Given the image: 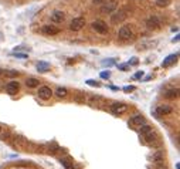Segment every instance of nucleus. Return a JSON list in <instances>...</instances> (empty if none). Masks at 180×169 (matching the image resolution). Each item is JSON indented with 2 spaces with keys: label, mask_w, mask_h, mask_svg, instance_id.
I'll return each mask as SVG.
<instances>
[{
  "label": "nucleus",
  "mask_w": 180,
  "mask_h": 169,
  "mask_svg": "<svg viewBox=\"0 0 180 169\" xmlns=\"http://www.w3.org/2000/svg\"><path fill=\"white\" fill-rule=\"evenodd\" d=\"M126 17H128V14H126L125 10H118V12L115 10V12L111 13V23H112V24H119V23H122Z\"/></svg>",
  "instance_id": "nucleus-2"
},
{
  "label": "nucleus",
  "mask_w": 180,
  "mask_h": 169,
  "mask_svg": "<svg viewBox=\"0 0 180 169\" xmlns=\"http://www.w3.org/2000/svg\"><path fill=\"white\" fill-rule=\"evenodd\" d=\"M87 84L91 85V87H99V85H101L98 81H95V80H87Z\"/></svg>",
  "instance_id": "nucleus-22"
},
{
  "label": "nucleus",
  "mask_w": 180,
  "mask_h": 169,
  "mask_svg": "<svg viewBox=\"0 0 180 169\" xmlns=\"http://www.w3.org/2000/svg\"><path fill=\"white\" fill-rule=\"evenodd\" d=\"M118 37L122 40V41H126V40H131L133 37V31L129 26H121L119 31H118Z\"/></svg>",
  "instance_id": "nucleus-1"
},
{
  "label": "nucleus",
  "mask_w": 180,
  "mask_h": 169,
  "mask_svg": "<svg viewBox=\"0 0 180 169\" xmlns=\"http://www.w3.org/2000/svg\"><path fill=\"white\" fill-rule=\"evenodd\" d=\"M94 1V4H102V3H105L106 0H92Z\"/></svg>",
  "instance_id": "nucleus-30"
},
{
  "label": "nucleus",
  "mask_w": 180,
  "mask_h": 169,
  "mask_svg": "<svg viewBox=\"0 0 180 169\" xmlns=\"http://www.w3.org/2000/svg\"><path fill=\"white\" fill-rule=\"evenodd\" d=\"M104 6L101 7V13L102 14H111L112 12H115L116 9H118V3H116V0H111V1H105V3H102Z\"/></svg>",
  "instance_id": "nucleus-5"
},
{
  "label": "nucleus",
  "mask_w": 180,
  "mask_h": 169,
  "mask_svg": "<svg viewBox=\"0 0 180 169\" xmlns=\"http://www.w3.org/2000/svg\"><path fill=\"white\" fill-rule=\"evenodd\" d=\"M160 26H162V20H160V17L150 16L146 20V27L147 29H150V30H158V29H160Z\"/></svg>",
  "instance_id": "nucleus-6"
},
{
  "label": "nucleus",
  "mask_w": 180,
  "mask_h": 169,
  "mask_svg": "<svg viewBox=\"0 0 180 169\" xmlns=\"http://www.w3.org/2000/svg\"><path fill=\"white\" fill-rule=\"evenodd\" d=\"M129 64H131V66H136V64H138V58H136V57H132Z\"/></svg>",
  "instance_id": "nucleus-26"
},
{
  "label": "nucleus",
  "mask_w": 180,
  "mask_h": 169,
  "mask_svg": "<svg viewBox=\"0 0 180 169\" xmlns=\"http://www.w3.org/2000/svg\"><path fill=\"white\" fill-rule=\"evenodd\" d=\"M152 131H153V127H150V125H146V124L140 125V134H142V135H146V134L152 132Z\"/></svg>",
  "instance_id": "nucleus-20"
},
{
  "label": "nucleus",
  "mask_w": 180,
  "mask_h": 169,
  "mask_svg": "<svg viewBox=\"0 0 180 169\" xmlns=\"http://www.w3.org/2000/svg\"><path fill=\"white\" fill-rule=\"evenodd\" d=\"M173 112V108L170 105H159L158 107V114L159 115H169Z\"/></svg>",
  "instance_id": "nucleus-14"
},
{
  "label": "nucleus",
  "mask_w": 180,
  "mask_h": 169,
  "mask_svg": "<svg viewBox=\"0 0 180 169\" xmlns=\"http://www.w3.org/2000/svg\"><path fill=\"white\" fill-rule=\"evenodd\" d=\"M115 61L114 60H112V58H111V60H109V61H104V63H102V64H104V66H112V64H114Z\"/></svg>",
  "instance_id": "nucleus-28"
},
{
  "label": "nucleus",
  "mask_w": 180,
  "mask_h": 169,
  "mask_svg": "<svg viewBox=\"0 0 180 169\" xmlns=\"http://www.w3.org/2000/svg\"><path fill=\"white\" fill-rule=\"evenodd\" d=\"M91 27H92L94 31H97V33H99V34L108 33V26H106V23L102 21V20H95V21H92V23H91Z\"/></svg>",
  "instance_id": "nucleus-3"
},
{
  "label": "nucleus",
  "mask_w": 180,
  "mask_h": 169,
  "mask_svg": "<svg viewBox=\"0 0 180 169\" xmlns=\"http://www.w3.org/2000/svg\"><path fill=\"white\" fill-rule=\"evenodd\" d=\"M84 26H85V18H84V17H75V18H72L71 23H70V30H72V31H80V30L84 29Z\"/></svg>",
  "instance_id": "nucleus-4"
},
{
  "label": "nucleus",
  "mask_w": 180,
  "mask_h": 169,
  "mask_svg": "<svg viewBox=\"0 0 180 169\" xmlns=\"http://www.w3.org/2000/svg\"><path fill=\"white\" fill-rule=\"evenodd\" d=\"M164 97L167 98V100H175V98H177L179 97V90L176 88H173V90H167L166 91V94H164Z\"/></svg>",
  "instance_id": "nucleus-16"
},
{
  "label": "nucleus",
  "mask_w": 180,
  "mask_h": 169,
  "mask_svg": "<svg viewBox=\"0 0 180 169\" xmlns=\"http://www.w3.org/2000/svg\"><path fill=\"white\" fill-rule=\"evenodd\" d=\"M1 131H3V127H1V125H0V132H1Z\"/></svg>",
  "instance_id": "nucleus-33"
},
{
  "label": "nucleus",
  "mask_w": 180,
  "mask_h": 169,
  "mask_svg": "<svg viewBox=\"0 0 180 169\" xmlns=\"http://www.w3.org/2000/svg\"><path fill=\"white\" fill-rule=\"evenodd\" d=\"M142 75H143V71H140V73H136V74H135V77H133V78H140V77H142Z\"/></svg>",
  "instance_id": "nucleus-31"
},
{
  "label": "nucleus",
  "mask_w": 180,
  "mask_h": 169,
  "mask_svg": "<svg viewBox=\"0 0 180 169\" xmlns=\"http://www.w3.org/2000/svg\"><path fill=\"white\" fill-rule=\"evenodd\" d=\"M119 70H122V71H125V70H128L129 68V64H121V66H118Z\"/></svg>",
  "instance_id": "nucleus-25"
},
{
  "label": "nucleus",
  "mask_w": 180,
  "mask_h": 169,
  "mask_svg": "<svg viewBox=\"0 0 180 169\" xmlns=\"http://www.w3.org/2000/svg\"><path fill=\"white\" fill-rule=\"evenodd\" d=\"M14 55L18 57V58H27V54H16V53H14Z\"/></svg>",
  "instance_id": "nucleus-29"
},
{
  "label": "nucleus",
  "mask_w": 180,
  "mask_h": 169,
  "mask_svg": "<svg viewBox=\"0 0 180 169\" xmlns=\"http://www.w3.org/2000/svg\"><path fill=\"white\" fill-rule=\"evenodd\" d=\"M129 124L131 125H136V127H140V125H143L145 124V117L143 115H133L131 119H129Z\"/></svg>",
  "instance_id": "nucleus-12"
},
{
  "label": "nucleus",
  "mask_w": 180,
  "mask_h": 169,
  "mask_svg": "<svg viewBox=\"0 0 180 169\" xmlns=\"http://www.w3.org/2000/svg\"><path fill=\"white\" fill-rule=\"evenodd\" d=\"M48 70H50V64L46 63V61H40V63L37 64V71H40V73H46V71H48Z\"/></svg>",
  "instance_id": "nucleus-19"
},
{
  "label": "nucleus",
  "mask_w": 180,
  "mask_h": 169,
  "mask_svg": "<svg viewBox=\"0 0 180 169\" xmlns=\"http://www.w3.org/2000/svg\"><path fill=\"white\" fill-rule=\"evenodd\" d=\"M155 3L158 7H167L172 3V0H155Z\"/></svg>",
  "instance_id": "nucleus-21"
},
{
  "label": "nucleus",
  "mask_w": 180,
  "mask_h": 169,
  "mask_svg": "<svg viewBox=\"0 0 180 169\" xmlns=\"http://www.w3.org/2000/svg\"><path fill=\"white\" fill-rule=\"evenodd\" d=\"M20 90V84L17 81H10L9 84L6 85V92L10 94V95H16Z\"/></svg>",
  "instance_id": "nucleus-10"
},
{
  "label": "nucleus",
  "mask_w": 180,
  "mask_h": 169,
  "mask_svg": "<svg viewBox=\"0 0 180 169\" xmlns=\"http://www.w3.org/2000/svg\"><path fill=\"white\" fill-rule=\"evenodd\" d=\"M123 91H125V92H131V91H135V87H133V85H128V87H123Z\"/></svg>",
  "instance_id": "nucleus-23"
},
{
  "label": "nucleus",
  "mask_w": 180,
  "mask_h": 169,
  "mask_svg": "<svg viewBox=\"0 0 180 169\" xmlns=\"http://www.w3.org/2000/svg\"><path fill=\"white\" fill-rule=\"evenodd\" d=\"M3 73H4V71H3V70L0 68V75H3Z\"/></svg>",
  "instance_id": "nucleus-32"
},
{
  "label": "nucleus",
  "mask_w": 180,
  "mask_h": 169,
  "mask_svg": "<svg viewBox=\"0 0 180 169\" xmlns=\"http://www.w3.org/2000/svg\"><path fill=\"white\" fill-rule=\"evenodd\" d=\"M52 94H55L58 98H64V97H67L68 91H67V88H64V87H58V88L55 90V92H52Z\"/></svg>",
  "instance_id": "nucleus-18"
},
{
  "label": "nucleus",
  "mask_w": 180,
  "mask_h": 169,
  "mask_svg": "<svg viewBox=\"0 0 180 169\" xmlns=\"http://www.w3.org/2000/svg\"><path fill=\"white\" fill-rule=\"evenodd\" d=\"M101 77H102V78H109V73H108V71H102V73H101Z\"/></svg>",
  "instance_id": "nucleus-27"
},
{
  "label": "nucleus",
  "mask_w": 180,
  "mask_h": 169,
  "mask_svg": "<svg viewBox=\"0 0 180 169\" xmlns=\"http://www.w3.org/2000/svg\"><path fill=\"white\" fill-rule=\"evenodd\" d=\"M61 164H63V165H64V166H65L67 169H72V165H70L67 159H63V161H61Z\"/></svg>",
  "instance_id": "nucleus-24"
},
{
  "label": "nucleus",
  "mask_w": 180,
  "mask_h": 169,
  "mask_svg": "<svg viewBox=\"0 0 180 169\" xmlns=\"http://www.w3.org/2000/svg\"><path fill=\"white\" fill-rule=\"evenodd\" d=\"M50 18H51L52 23H63V21L65 20V13L61 12V10H54V12L51 13Z\"/></svg>",
  "instance_id": "nucleus-9"
},
{
  "label": "nucleus",
  "mask_w": 180,
  "mask_h": 169,
  "mask_svg": "<svg viewBox=\"0 0 180 169\" xmlns=\"http://www.w3.org/2000/svg\"><path fill=\"white\" fill-rule=\"evenodd\" d=\"M177 57H179V54H172V55H169V57H166V60L163 61V67H169V66H172V64H175L176 63V60H177Z\"/></svg>",
  "instance_id": "nucleus-15"
},
{
  "label": "nucleus",
  "mask_w": 180,
  "mask_h": 169,
  "mask_svg": "<svg viewBox=\"0 0 180 169\" xmlns=\"http://www.w3.org/2000/svg\"><path fill=\"white\" fill-rule=\"evenodd\" d=\"M163 159H164V152L163 151H156V152L152 155V162L155 164H163Z\"/></svg>",
  "instance_id": "nucleus-13"
},
{
  "label": "nucleus",
  "mask_w": 180,
  "mask_h": 169,
  "mask_svg": "<svg viewBox=\"0 0 180 169\" xmlns=\"http://www.w3.org/2000/svg\"><path fill=\"white\" fill-rule=\"evenodd\" d=\"M126 111H128V105L123 104V102H114L111 105V112L115 114V115H121V114H123Z\"/></svg>",
  "instance_id": "nucleus-7"
},
{
  "label": "nucleus",
  "mask_w": 180,
  "mask_h": 169,
  "mask_svg": "<svg viewBox=\"0 0 180 169\" xmlns=\"http://www.w3.org/2000/svg\"><path fill=\"white\" fill-rule=\"evenodd\" d=\"M38 84H40V81L37 78H34V77H30V78L26 80V85L29 88H35V87H38Z\"/></svg>",
  "instance_id": "nucleus-17"
},
{
  "label": "nucleus",
  "mask_w": 180,
  "mask_h": 169,
  "mask_svg": "<svg viewBox=\"0 0 180 169\" xmlns=\"http://www.w3.org/2000/svg\"><path fill=\"white\" fill-rule=\"evenodd\" d=\"M43 33L47 34V36H57V34L60 33V29L58 27H55V26H43Z\"/></svg>",
  "instance_id": "nucleus-11"
},
{
  "label": "nucleus",
  "mask_w": 180,
  "mask_h": 169,
  "mask_svg": "<svg viewBox=\"0 0 180 169\" xmlns=\"http://www.w3.org/2000/svg\"><path fill=\"white\" fill-rule=\"evenodd\" d=\"M37 95H38V98H41V100H50V98L52 97V90H51L50 87H47V85H43V87L38 88Z\"/></svg>",
  "instance_id": "nucleus-8"
}]
</instances>
